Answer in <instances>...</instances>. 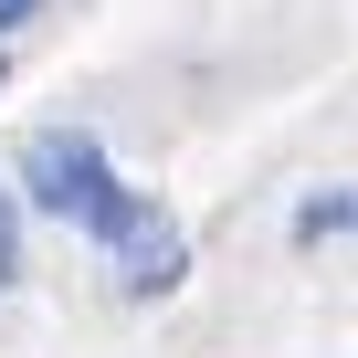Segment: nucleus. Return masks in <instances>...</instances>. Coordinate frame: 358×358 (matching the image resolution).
Listing matches in <instances>:
<instances>
[{"label": "nucleus", "mask_w": 358, "mask_h": 358, "mask_svg": "<svg viewBox=\"0 0 358 358\" xmlns=\"http://www.w3.org/2000/svg\"><path fill=\"white\" fill-rule=\"evenodd\" d=\"M11 264H22V211L0 201V285H11Z\"/></svg>", "instance_id": "20e7f679"}, {"label": "nucleus", "mask_w": 358, "mask_h": 358, "mask_svg": "<svg viewBox=\"0 0 358 358\" xmlns=\"http://www.w3.org/2000/svg\"><path fill=\"white\" fill-rule=\"evenodd\" d=\"M32 11H43V0H0V32H11V22H32Z\"/></svg>", "instance_id": "39448f33"}, {"label": "nucleus", "mask_w": 358, "mask_h": 358, "mask_svg": "<svg viewBox=\"0 0 358 358\" xmlns=\"http://www.w3.org/2000/svg\"><path fill=\"white\" fill-rule=\"evenodd\" d=\"M22 190H32V211L95 232V211L116 201V169H106V148H95L85 127H43V137L22 148Z\"/></svg>", "instance_id": "f257e3e1"}, {"label": "nucleus", "mask_w": 358, "mask_h": 358, "mask_svg": "<svg viewBox=\"0 0 358 358\" xmlns=\"http://www.w3.org/2000/svg\"><path fill=\"white\" fill-rule=\"evenodd\" d=\"M348 222H358V201H348V190H316L295 232H306V243H327V232H348Z\"/></svg>", "instance_id": "7ed1b4c3"}, {"label": "nucleus", "mask_w": 358, "mask_h": 358, "mask_svg": "<svg viewBox=\"0 0 358 358\" xmlns=\"http://www.w3.org/2000/svg\"><path fill=\"white\" fill-rule=\"evenodd\" d=\"M95 243H106V264H116V285H127V295H169L179 274H190V243H179V222H169L158 201H137V190H116V201L95 211Z\"/></svg>", "instance_id": "f03ea898"}]
</instances>
